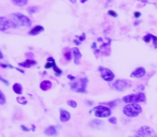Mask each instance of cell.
I'll use <instances>...</instances> for the list:
<instances>
[{"mask_svg":"<svg viewBox=\"0 0 157 137\" xmlns=\"http://www.w3.org/2000/svg\"><path fill=\"white\" fill-rule=\"evenodd\" d=\"M12 2L18 7H24L28 3V0H12Z\"/></svg>","mask_w":157,"mask_h":137,"instance_id":"ffe728a7","label":"cell"},{"mask_svg":"<svg viewBox=\"0 0 157 137\" xmlns=\"http://www.w3.org/2000/svg\"><path fill=\"white\" fill-rule=\"evenodd\" d=\"M41 31H43V27L40 26V25H38V26H35L33 29L30 30V32H29V34L30 35H37L39 32H41Z\"/></svg>","mask_w":157,"mask_h":137,"instance_id":"9a60e30c","label":"cell"},{"mask_svg":"<svg viewBox=\"0 0 157 137\" xmlns=\"http://www.w3.org/2000/svg\"><path fill=\"white\" fill-rule=\"evenodd\" d=\"M130 85H131L130 81H126V79H118V81H116L113 85H111V87L114 88L115 90H117V91L123 92L126 89H128V88H130Z\"/></svg>","mask_w":157,"mask_h":137,"instance_id":"8992f818","label":"cell"},{"mask_svg":"<svg viewBox=\"0 0 157 137\" xmlns=\"http://www.w3.org/2000/svg\"><path fill=\"white\" fill-rule=\"evenodd\" d=\"M36 63H37V62H36L35 60H31V59H28V60H26L25 62L20 63V65H21V67H30L31 65H35Z\"/></svg>","mask_w":157,"mask_h":137,"instance_id":"2e32d148","label":"cell"},{"mask_svg":"<svg viewBox=\"0 0 157 137\" xmlns=\"http://www.w3.org/2000/svg\"><path fill=\"white\" fill-rule=\"evenodd\" d=\"M90 125L95 128H100L101 126L103 125V122L101 121V120H93V121L90 122Z\"/></svg>","mask_w":157,"mask_h":137,"instance_id":"e0dca14e","label":"cell"},{"mask_svg":"<svg viewBox=\"0 0 157 137\" xmlns=\"http://www.w3.org/2000/svg\"><path fill=\"white\" fill-rule=\"evenodd\" d=\"M145 75V70H144V67H137L132 73H131L130 76L133 77V78H141Z\"/></svg>","mask_w":157,"mask_h":137,"instance_id":"30bf717a","label":"cell"},{"mask_svg":"<svg viewBox=\"0 0 157 137\" xmlns=\"http://www.w3.org/2000/svg\"><path fill=\"white\" fill-rule=\"evenodd\" d=\"M81 2H82V3H84V2H86V0H81Z\"/></svg>","mask_w":157,"mask_h":137,"instance_id":"d6a6232c","label":"cell"},{"mask_svg":"<svg viewBox=\"0 0 157 137\" xmlns=\"http://www.w3.org/2000/svg\"><path fill=\"white\" fill-rule=\"evenodd\" d=\"M9 28H14L13 25H12V23L10 22L9 18L2 16V17H1V23H0V30L6 31L7 29H9Z\"/></svg>","mask_w":157,"mask_h":137,"instance_id":"9c48e42d","label":"cell"},{"mask_svg":"<svg viewBox=\"0 0 157 137\" xmlns=\"http://www.w3.org/2000/svg\"><path fill=\"white\" fill-rule=\"evenodd\" d=\"M154 137H157V136H154Z\"/></svg>","mask_w":157,"mask_h":137,"instance_id":"836d02e7","label":"cell"},{"mask_svg":"<svg viewBox=\"0 0 157 137\" xmlns=\"http://www.w3.org/2000/svg\"><path fill=\"white\" fill-rule=\"evenodd\" d=\"M0 98H1V102H0V104L5 105L6 104V96H5V93H3L2 91L0 92Z\"/></svg>","mask_w":157,"mask_h":137,"instance_id":"603a6c76","label":"cell"},{"mask_svg":"<svg viewBox=\"0 0 157 137\" xmlns=\"http://www.w3.org/2000/svg\"><path fill=\"white\" fill-rule=\"evenodd\" d=\"M133 137H143V136H141V135H138V134H137L136 136H133Z\"/></svg>","mask_w":157,"mask_h":137,"instance_id":"1f68e13d","label":"cell"},{"mask_svg":"<svg viewBox=\"0 0 157 137\" xmlns=\"http://www.w3.org/2000/svg\"><path fill=\"white\" fill-rule=\"evenodd\" d=\"M99 72H100V76L103 81H112L114 79V73L112 72L110 69H107V67H99Z\"/></svg>","mask_w":157,"mask_h":137,"instance_id":"52a82bcc","label":"cell"},{"mask_svg":"<svg viewBox=\"0 0 157 137\" xmlns=\"http://www.w3.org/2000/svg\"><path fill=\"white\" fill-rule=\"evenodd\" d=\"M10 22L12 23L14 28L17 27H29L31 26V22L27 16L22 13H13L9 16Z\"/></svg>","mask_w":157,"mask_h":137,"instance_id":"6da1fadb","label":"cell"},{"mask_svg":"<svg viewBox=\"0 0 157 137\" xmlns=\"http://www.w3.org/2000/svg\"><path fill=\"white\" fill-rule=\"evenodd\" d=\"M123 113H124L125 116L129 118L138 117L142 113V107L138 103H130V104L125 105L124 108H123Z\"/></svg>","mask_w":157,"mask_h":137,"instance_id":"7a4b0ae2","label":"cell"},{"mask_svg":"<svg viewBox=\"0 0 157 137\" xmlns=\"http://www.w3.org/2000/svg\"><path fill=\"white\" fill-rule=\"evenodd\" d=\"M16 101H17V103H20V104H22V105L27 104V100H26V98H24V96H18V98L16 99Z\"/></svg>","mask_w":157,"mask_h":137,"instance_id":"44dd1931","label":"cell"},{"mask_svg":"<svg viewBox=\"0 0 157 137\" xmlns=\"http://www.w3.org/2000/svg\"><path fill=\"white\" fill-rule=\"evenodd\" d=\"M93 111H94L95 116L98 118H108L111 116V108L108 106H105V105H99V106H96L94 109H93Z\"/></svg>","mask_w":157,"mask_h":137,"instance_id":"5b68a950","label":"cell"},{"mask_svg":"<svg viewBox=\"0 0 157 137\" xmlns=\"http://www.w3.org/2000/svg\"><path fill=\"white\" fill-rule=\"evenodd\" d=\"M109 122H110L111 124H116V123H117V119H116L115 117H111V118L109 119Z\"/></svg>","mask_w":157,"mask_h":137,"instance_id":"d4e9b609","label":"cell"},{"mask_svg":"<svg viewBox=\"0 0 157 137\" xmlns=\"http://www.w3.org/2000/svg\"><path fill=\"white\" fill-rule=\"evenodd\" d=\"M72 54H73V57H74V63H75V64H78V63H80V60H81V58H82V55H81L80 49H78V47L72 48Z\"/></svg>","mask_w":157,"mask_h":137,"instance_id":"8fae6325","label":"cell"},{"mask_svg":"<svg viewBox=\"0 0 157 137\" xmlns=\"http://www.w3.org/2000/svg\"><path fill=\"white\" fill-rule=\"evenodd\" d=\"M52 83L50 81H43L41 84H40V89L43 90V91H46V90H50L52 88Z\"/></svg>","mask_w":157,"mask_h":137,"instance_id":"5bb4252c","label":"cell"},{"mask_svg":"<svg viewBox=\"0 0 157 137\" xmlns=\"http://www.w3.org/2000/svg\"><path fill=\"white\" fill-rule=\"evenodd\" d=\"M146 98L145 94L143 92H140V93H133L129 94L123 98V102L127 103V104H130V103H140V102H145Z\"/></svg>","mask_w":157,"mask_h":137,"instance_id":"277c9868","label":"cell"},{"mask_svg":"<svg viewBox=\"0 0 157 137\" xmlns=\"http://www.w3.org/2000/svg\"><path fill=\"white\" fill-rule=\"evenodd\" d=\"M68 105H70L72 108H75V107L78 106V103H76L75 101H73V100H69V101H68Z\"/></svg>","mask_w":157,"mask_h":137,"instance_id":"7402d4cb","label":"cell"},{"mask_svg":"<svg viewBox=\"0 0 157 137\" xmlns=\"http://www.w3.org/2000/svg\"><path fill=\"white\" fill-rule=\"evenodd\" d=\"M22 128H23V130H24V131H29L28 128H27L26 126H24V125H22Z\"/></svg>","mask_w":157,"mask_h":137,"instance_id":"f546056e","label":"cell"},{"mask_svg":"<svg viewBox=\"0 0 157 137\" xmlns=\"http://www.w3.org/2000/svg\"><path fill=\"white\" fill-rule=\"evenodd\" d=\"M87 81H88V79L86 78V77L75 79V81L71 83L70 87H71V89L73 90V91H75V92H85Z\"/></svg>","mask_w":157,"mask_h":137,"instance_id":"3957f363","label":"cell"},{"mask_svg":"<svg viewBox=\"0 0 157 137\" xmlns=\"http://www.w3.org/2000/svg\"><path fill=\"white\" fill-rule=\"evenodd\" d=\"M0 81H2V83H5L6 85H9V81H6V79H3L2 77H1V78H0Z\"/></svg>","mask_w":157,"mask_h":137,"instance_id":"83f0119b","label":"cell"},{"mask_svg":"<svg viewBox=\"0 0 157 137\" xmlns=\"http://www.w3.org/2000/svg\"><path fill=\"white\" fill-rule=\"evenodd\" d=\"M152 38H153L152 34H146L145 37L143 38V41L146 42V43H148V42H150V39H152Z\"/></svg>","mask_w":157,"mask_h":137,"instance_id":"cb8c5ba5","label":"cell"},{"mask_svg":"<svg viewBox=\"0 0 157 137\" xmlns=\"http://www.w3.org/2000/svg\"><path fill=\"white\" fill-rule=\"evenodd\" d=\"M13 91L15 92L16 94H22L23 92V88H22V85L21 84H14L13 85Z\"/></svg>","mask_w":157,"mask_h":137,"instance_id":"ac0fdd59","label":"cell"},{"mask_svg":"<svg viewBox=\"0 0 157 137\" xmlns=\"http://www.w3.org/2000/svg\"><path fill=\"white\" fill-rule=\"evenodd\" d=\"M137 134L141 135V136H143V137H152V136H154L155 133H154V130H153L151 126L143 125L138 130Z\"/></svg>","mask_w":157,"mask_h":137,"instance_id":"ba28073f","label":"cell"},{"mask_svg":"<svg viewBox=\"0 0 157 137\" xmlns=\"http://www.w3.org/2000/svg\"><path fill=\"white\" fill-rule=\"evenodd\" d=\"M59 116H60L61 122H67V121H69L70 118H71V116H70L69 111L65 110V109H60V110H59Z\"/></svg>","mask_w":157,"mask_h":137,"instance_id":"7c38bea8","label":"cell"},{"mask_svg":"<svg viewBox=\"0 0 157 137\" xmlns=\"http://www.w3.org/2000/svg\"><path fill=\"white\" fill-rule=\"evenodd\" d=\"M70 2H71V3H75L76 0H70Z\"/></svg>","mask_w":157,"mask_h":137,"instance_id":"4dcf8cb0","label":"cell"},{"mask_svg":"<svg viewBox=\"0 0 157 137\" xmlns=\"http://www.w3.org/2000/svg\"><path fill=\"white\" fill-rule=\"evenodd\" d=\"M71 54H72V49L66 48L65 52H63V58H65V60H67V61L71 60Z\"/></svg>","mask_w":157,"mask_h":137,"instance_id":"d6986e66","label":"cell"},{"mask_svg":"<svg viewBox=\"0 0 157 137\" xmlns=\"http://www.w3.org/2000/svg\"><path fill=\"white\" fill-rule=\"evenodd\" d=\"M140 15H141V14H140V13H139V12H136V13H135V16H136V17H137V18H138V17H139V16H140Z\"/></svg>","mask_w":157,"mask_h":137,"instance_id":"f1b7e54d","label":"cell"},{"mask_svg":"<svg viewBox=\"0 0 157 137\" xmlns=\"http://www.w3.org/2000/svg\"><path fill=\"white\" fill-rule=\"evenodd\" d=\"M44 134L48 136H56L57 135V128L55 126H48L44 131Z\"/></svg>","mask_w":157,"mask_h":137,"instance_id":"4fadbf2b","label":"cell"},{"mask_svg":"<svg viewBox=\"0 0 157 137\" xmlns=\"http://www.w3.org/2000/svg\"><path fill=\"white\" fill-rule=\"evenodd\" d=\"M109 15L113 16V17H117V14H116L114 11H112V10H110V11H109Z\"/></svg>","mask_w":157,"mask_h":137,"instance_id":"4316f807","label":"cell"},{"mask_svg":"<svg viewBox=\"0 0 157 137\" xmlns=\"http://www.w3.org/2000/svg\"><path fill=\"white\" fill-rule=\"evenodd\" d=\"M38 9H39L38 7H35V8L31 7V8H29V9H28V11H29V13H33V12H37Z\"/></svg>","mask_w":157,"mask_h":137,"instance_id":"484cf974","label":"cell"}]
</instances>
